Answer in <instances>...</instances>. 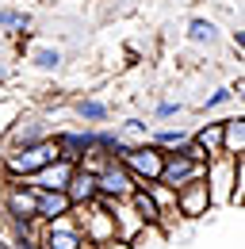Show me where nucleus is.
Masks as SVG:
<instances>
[{"label":"nucleus","instance_id":"1","mask_svg":"<svg viewBox=\"0 0 245 249\" xmlns=\"http://www.w3.org/2000/svg\"><path fill=\"white\" fill-rule=\"evenodd\" d=\"M58 142L54 138H42V142H31V146H16L12 154L4 157L8 161V173L19 177V180H31L38 169H46L50 161H58Z\"/></svg>","mask_w":245,"mask_h":249},{"label":"nucleus","instance_id":"2","mask_svg":"<svg viewBox=\"0 0 245 249\" xmlns=\"http://www.w3.org/2000/svg\"><path fill=\"white\" fill-rule=\"evenodd\" d=\"M122 169L138 180V188L142 184H153L157 177H161V161H165V150L161 146H153V142H146V146H134V150H122Z\"/></svg>","mask_w":245,"mask_h":249},{"label":"nucleus","instance_id":"3","mask_svg":"<svg viewBox=\"0 0 245 249\" xmlns=\"http://www.w3.org/2000/svg\"><path fill=\"white\" fill-rule=\"evenodd\" d=\"M35 242H38V249H85V234H81L77 218H73V211H69V215L50 218L46 230H42Z\"/></svg>","mask_w":245,"mask_h":249},{"label":"nucleus","instance_id":"4","mask_svg":"<svg viewBox=\"0 0 245 249\" xmlns=\"http://www.w3.org/2000/svg\"><path fill=\"white\" fill-rule=\"evenodd\" d=\"M203 177V165L199 161H188V157H180L176 150H169L165 154V161H161V177H157V184H165V188H184V184H192V180H199Z\"/></svg>","mask_w":245,"mask_h":249},{"label":"nucleus","instance_id":"5","mask_svg":"<svg viewBox=\"0 0 245 249\" xmlns=\"http://www.w3.org/2000/svg\"><path fill=\"white\" fill-rule=\"evenodd\" d=\"M134 188H138V180L122 169V161H111L107 169L96 173V196L100 199H126Z\"/></svg>","mask_w":245,"mask_h":249},{"label":"nucleus","instance_id":"6","mask_svg":"<svg viewBox=\"0 0 245 249\" xmlns=\"http://www.w3.org/2000/svg\"><path fill=\"white\" fill-rule=\"evenodd\" d=\"M4 203H8V215H12V222H16V226H23V222H35V188L23 184L19 177H12V180H8Z\"/></svg>","mask_w":245,"mask_h":249},{"label":"nucleus","instance_id":"7","mask_svg":"<svg viewBox=\"0 0 245 249\" xmlns=\"http://www.w3.org/2000/svg\"><path fill=\"white\" fill-rule=\"evenodd\" d=\"M207 207H211V192L203 184V177L192 180V184H184V188H176V215L199 218V215H207Z\"/></svg>","mask_w":245,"mask_h":249},{"label":"nucleus","instance_id":"8","mask_svg":"<svg viewBox=\"0 0 245 249\" xmlns=\"http://www.w3.org/2000/svg\"><path fill=\"white\" fill-rule=\"evenodd\" d=\"M69 211H73V203H69V196H65V192L35 188V218H38V222H50V218L69 215Z\"/></svg>","mask_w":245,"mask_h":249},{"label":"nucleus","instance_id":"9","mask_svg":"<svg viewBox=\"0 0 245 249\" xmlns=\"http://www.w3.org/2000/svg\"><path fill=\"white\" fill-rule=\"evenodd\" d=\"M73 169L77 165H69V161H50L46 169H38L35 177H31V188H46V192H65V184H69V177H73Z\"/></svg>","mask_w":245,"mask_h":249},{"label":"nucleus","instance_id":"10","mask_svg":"<svg viewBox=\"0 0 245 249\" xmlns=\"http://www.w3.org/2000/svg\"><path fill=\"white\" fill-rule=\"evenodd\" d=\"M65 196H69V203H92V199H100L96 196V177L85 173V169H73V177L65 184Z\"/></svg>","mask_w":245,"mask_h":249},{"label":"nucleus","instance_id":"11","mask_svg":"<svg viewBox=\"0 0 245 249\" xmlns=\"http://www.w3.org/2000/svg\"><path fill=\"white\" fill-rule=\"evenodd\" d=\"M54 142H58V154H61V161L77 165V161H81V154H85V150H88L92 142H96V134H88V130H85V134H58Z\"/></svg>","mask_w":245,"mask_h":249},{"label":"nucleus","instance_id":"12","mask_svg":"<svg viewBox=\"0 0 245 249\" xmlns=\"http://www.w3.org/2000/svg\"><path fill=\"white\" fill-rule=\"evenodd\" d=\"M242 150H245V123H242V115H238V119H222V154L242 157Z\"/></svg>","mask_w":245,"mask_h":249},{"label":"nucleus","instance_id":"13","mask_svg":"<svg viewBox=\"0 0 245 249\" xmlns=\"http://www.w3.org/2000/svg\"><path fill=\"white\" fill-rule=\"evenodd\" d=\"M126 199H130V207H134V215L142 218V222H157V226H165V222H161V207L153 203V196L146 192V188H134V192H130Z\"/></svg>","mask_w":245,"mask_h":249},{"label":"nucleus","instance_id":"14","mask_svg":"<svg viewBox=\"0 0 245 249\" xmlns=\"http://www.w3.org/2000/svg\"><path fill=\"white\" fill-rule=\"evenodd\" d=\"M192 142L207 154V161H211L214 154H222V123H207V126H199L195 134H192Z\"/></svg>","mask_w":245,"mask_h":249},{"label":"nucleus","instance_id":"15","mask_svg":"<svg viewBox=\"0 0 245 249\" xmlns=\"http://www.w3.org/2000/svg\"><path fill=\"white\" fill-rule=\"evenodd\" d=\"M165 242H169V230L157 226V222H146V226L130 238V249H165Z\"/></svg>","mask_w":245,"mask_h":249},{"label":"nucleus","instance_id":"16","mask_svg":"<svg viewBox=\"0 0 245 249\" xmlns=\"http://www.w3.org/2000/svg\"><path fill=\"white\" fill-rule=\"evenodd\" d=\"M115 138H119L126 150H134V146H146V142H150V126L142 123V119H126V123L115 130Z\"/></svg>","mask_w":245,"mask_h":249},{"label":"nucleus","instance_id":"17","mask_svg":"<svg viewBox=\"0 0 245 249\" xmlns=\"http://www.w3.org/2000/svg\"><path fill=\"white\" fill-rule=\"evenodd\" d=\"M142 188L153 196V203L161 207V222H165V215H176V192H173V188L157 184V180H153V184H142Z\"/></svg>","mask_w":245,"mask_h":249},{"label":"nucleus","instance_id":"18","mask_svg":"<svg viewBox=\"0 0 245 249\" xmlns=\"http://www.w3.org/2000/svg\"><path fill=\"white\" fill-rule=\"evenodd\" d=\"M46 134H42V123L38 119H27V123H19L16 130H12V150L16 146H31V142H42Z\"/></svg>","mask_w":245,"mask_h":249},{"label":"nucleus","instance_id":"19","mask_svg":"<svg viewBox=\"0 0 245 249\" xmlns=\"http://www.w3.org/2000/svg\"><path fill=\"white\" fill-rule=\"evenodd\" d=\"M188 138H192V134H184L180 126H176V130H173V126H165V130H157V134H153L150 142H153V146H161V150L169 154V150H180Z\"/></svg>","mask_w":245,"mask_h":249},{"label":"nucleus","instance_id":"20","mask_svg":"<svg viewBox=\"0 0 245 249\" xmlns=\"http://www.w3.org/2000/svg\"><path fill=\"white\" fill-rule=\"evenodd\" d=\"M188 38L192 42H214V23L211 19H192L188 23Z\"/></svg>","mask_w":245,"mask_h":249},{"label":"nucleus","instance_id":"21","mask_svg":"<svg viewBox=\"0 0 245 249\" xmlns=\"http://www.w3.org/2000/svg\"><path fill=\"white\" fill-rule=\"evenodd\" d=\"M77 115L88 119V123H100V119H107V107H104L100 100H81V104H77Z\"/></svg>","mask_w":245,"mask_h":249},{"label":"nucleus","instance_id":"22","mask_svg":"<svg viewBox=\"0 0 245 249\" xmlns=\"http://www.w3.org/2000/svg\"><path fill=\"white\" fill-rule=\"evenodd\" d=\"M0 27H31L27 12H12V8H0Z\"/></svg>","mask_w":245,"mask_h":249},{"label":"nucleus","instance_id":"23","mask_svg":"<svg viewBox=\"0 0 245 249\" xmlns=\"http://www.w3.org/2000/svg\"><path fill=\"white\" fill-rule=\"evenodd\" d=\"M31 58H35L38 69H58V65H61V54H58V50H35Z\"/></svg>","mask_w":245,"mask_h":249},{"label":"nucleus","instance_id":"24","mask_svg":"<svg viewBox=\"0 0 245 249\" xmlns=\"http://www.w3.org/2000/svg\"><path fill=\"white\" fill-rule=\"evenodd\" d=\"M226 100H230V89H218L214 96H207V104H203V111H211V107H222Z\"/></svg>","mask_w":245,"mask_h":249},{"label":"nucleus","instance_id":"25","mask_svg":"<svg viewBox=\"0 0 245 249\" xmlns=\"http://www.w3.org/2000/svg\"><path fill=\"white\" fill-rule=\"evenodd\" d=\"M173 115H180V104H173V100L157 104V119H173Z\"/></svg>","mask_w":245,"mask_h":249},{"label":"nucleus","instance_id":"26","mask_svg":"<svg viewBox=\"0 0 245 249\" xmlns=\"http://www.w3.org/2000/svg\"><path fill=\"white\" fill-rule=\"evenodd\" d=\"M85 249H130V242H119V238H111V242H100V246H88V242H85Z\"/></svg>","mask_w":245,"mask_h":249},{"label":"nucleus","instance_id":"27","mask_svg":"<svg viewBox=\"0 0 245 249\" xmlns=\"http://www.w3.org/2000/svg\"><path fill=\"white\" fill-rule=\"evenodd\" d=\"M4 249H38V242H35V238H27V234H23L19 242H8V246H4Z\"/></svg>","mask_w":245,"mask_h":249}]
</instances>
